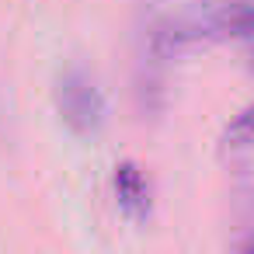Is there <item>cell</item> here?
<instances>
[{
	"label": "cell",
	"instance_id": "obj_3",
	"mask_svg": "<svg viewBox=\"0 0 254 254\" xmlns=\"http://www.w3.org/2000/svg\"><path fill=\"white\" fill-rule=\"evenodd\" d=\"M112 185H115V202H119L122 216L143 223V219L150 216V181H146V174L139 171V164L122 160V164L115 167V181H112Z\"/></svg>",
	"mask_w": 254,
	"mask_h": 254
},
{
	"label": "cell",
	"instance_id": "obj_4",
	"mask_svg": "<svg viewBox=\"0 0 254 254\" xmlns=\"http://www.w3.org/2000/svg\"><path fill=\"white\" fill-rule=\"evenodd\" d=\"M230 247L254 251V181L240 185V205H237V233L230 237Z\"/></svg>",
	"mask_w": 254,
	"mask_h": 254
},
{
	"label": "cell",
	"instance_id": "obj_5",
	"mask_svg": "<svg viewBox=\"0 0 254 254\" xmlns=\"http://www.w3.org/2000/svg\"><path fill=\"white\" fill-rule=\"evenodd\" d=\"M247 146H254V105L244 108L223 129V150H247Z\"/></svg>",
	"mask_w": 254,
	"mask_h": 254
},
{
	"label": "cell",
	"instance_id": "obj_1",
	"mask_svg": "<svg viewBox=\"0 0 254 254\" xmlns=\"http://www.w3.org/2000/svg\"><path fill=\"white\" fill-rule=\"evenodd\" d=\"M56 112L77 136H94L105 126V94L98 87V77L84 63H66L56 73Z\"/></svg>",
	"mask_w": 254,
	"mask_h": 254
},
{
	"label": "cell",
	"instance_id": "obj_2",
	"mask_svg": "<svg viewBox=\"0 0 254 254\" xmlns=\"http://www.w3.org/2000/svg\"><path fill=\"white\" fill-rule=\"evenodd\" d=\"M178 35L188 46L195 42H254V0H223L198 21L178 18Z\"/></svg>",
	"mask_w": 254,
	"mask_h": 254
}]
</instances>
